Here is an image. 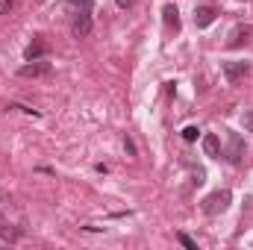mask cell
I'll return each mask as SVG.
<instances>
[{
	"instance_id": "cell-1",
	"label": "cell",
	"mask_w": 253,
	"mask_h": 250,
	"mask_svg": "<svg viewBox=\"0 0 253 250\" xmlns=\"http://www.w3.org/2000/svg\"><path fill=\"white\" fill-rule=\"evenodd\" d=\"M18 74H21V77H27V80H30V77H33V80H39V77H50V74H53V65L44 62V59H36V62L21 65V68H18Z\"/></svg>"
},
{
	"instance_id": "cell-2",
	"label": "cell",
	"mask_w": 253,
	"mask_h": 250,
	"mask_svg": "<svg viewBox=\"0 0 253 250\" xmlns=\"http://www.w3.org/2000/svg\"><path fill=\"white\" fill-rule=\"evenodd\" d=\"M227 203H230V191H215V194H209L203 200V212L206 215H218V212L227 209Z\"/></svg>"
},
{
	"instance_id": "cell-3",
	"label": "cell",
	"mask_w": 253,
	"mask_h": 250,
	"mask_svg": "<svg viewBox=\"0 0 253 250\" xmlns=\"http://www.w3.org/2000/svg\"><path fill=\"white\" fill-rule=\"evenodd\" d=\"M251 74V65L248 62H239V59H233V62H224V77H227V83H242L245 77Z\"/></svg>"
},
{
	"instance_id": "cell-4",
	"label": "cell",
	"mask_w": 253,
	"mask_h": 250,
	"mask_svg": "<svg viewBox=\"0 0 253 250\" xmlns=\"http://www.w3.org/2000/svg\"><path fill=\"white\" fill-rule=\"evenodd\" d=\"M71 33H74L77 39H85V36L91 33V9H80V12H77V18H74V24H71Z\"/></svg>"
},
{
	"instance_id": "cell-5",
	"label": "cell",
	"mask_w": 253,
	"mask_h": 250,
	"mask_svg": "<svg viewBox=\"0 0 253 250\" xmlns=\"http://www.w3.org/2000/svg\"><path fill=\"white\" fill-rule=\"evenodd\" d=\"M47 53H50V44L39 39V42H33V44L24 50V59H27V62H36V59H44Z\"/></svg>"
},
{
	"instance_id": "cell-6",
	"label": "cell",
	"mask_w": 253,
	"mask_h": 250,
	"mask_svg": "<svg viewBox=\"0 0 253 250\" xmlns=\"http://www.w3.org/2000/svg\"><path fill=\"white\" fill-rule=\"evenodd\" d=\"M242 156H245L242 135H239V132H230V150H227V159H230L233 165H239V162H242Z\"/></svg>"
},
{
	"instance_id": "cell-7",
	"label": "cell",
	"mask_w": 253,
	"mask_h": 250,
	"mask_svg": "<svg viewBox=\"0 0 253 250\" xmlns=\"http://www.w3.org/2000/svg\"><path fill=\"white\" fill-rule=\"evenodd\" d=\"M215 18H218V12H215L212 6H200V9H194V24H197L200 30H203V27H209Z\"/></svg>"
},
{
	"instance_id": "cell-8",
	"label": "cell",
	"mask_w": 253,
	"mask_h": 250,
	"mask_svg": "<svg viewBox=\"0 0 253 250\" xmlns=\"http://www.w3.org/2000/svg\"><path fill=\"white\" fill-rule=\"evenodd\" d=\"M203 153L212 156V159L221 156V138H218L215 132H206V135H203Z\"/></svg>"
},
{
	"instance_id": "cell-9",
	"label": "cell",
	"mask_w": 253,
	"mask_h": 250,
	"mask_svg": "<svg viewBox=\"0 0 253 250\" xmlns=\"http://www.w3.org/2000/svg\"><path fill=\"white\" fill-rule=\"evenodd\" d=\"M162 18H165V24H168V27L180 30V12H177V6H174V3H168V6L162 9Z\"/></svg>"
},
{
	"instance_id": "cell-10",
	"label": "cell",
	"mask_w": 253,
	"mask_h": 250,
	"mask_svg": "<svg viewBox=\"0 0 253 250\" xmlns=\"http://www.w3.org/2000/svg\"><path fill=\"white\" fill-rule=\"evenodd\" d=\"M248 36H251V27H236V30L230 33V42H227V44L236 47V44H242V39H248Z\"/></svg>"
},
{
	"instance_id": "cell-11",
	"label": "cell",
	"mask_w": 253,
	"mask_h": 250,
	"mask_svg": "<svg viewBox=\"0 0 253 250\" xmlns=\"http://www.w3.org/2000/svg\"><path fill=\"white\" fill-rule=\"evenodd\" d=\"M197 135H200V129H197L194 124L183 129V141H197Z\"/></svg>"
},
{
	"instance_id": "cell-12",
	"label": "cell",
	"mask_w": 253,
	"mask_h": 250,
	"mask_svg": "<svg viewBox=\"0 0 253 250\" xmlns=\"http://www.w3.org/2000/svg\"><path fill=\"white\" fill-rule=\"evenodd\" d=\"M177 239H180V245H183V248H189V250H197V245H194V239H191V236H186V233H180Z\"/></svg>"
},
{
	"instance_id": "cell-13",
	"label": "cell",
	"mask_w": 253,
	"mask_h": 250,
	"mask_svg": "<svg viewBox=\"0 0 253 250\" xmlns=\"http://www.w3.org/2000/svg\"><path fill=\"white\" fill-rule=\"evenodd\" d=\"M242 126H245L248 132H253V112H245V115H242Z\"/></svg>"
},
{
	"instance_id": "cell-14",
	"label": "cell",
	"mask_w": 253,
	"mask_h": 250,
	"mask_svg": "<svg viewBox=\"0 0 253 250\" xmlns=\"http://www.w3.org/2000/svg\"><path fill=\"white\" fill-rule=\"evenodd\" d=\"M9 109H21V112H27V115H36V118H39V109H30V106H21V103H12Z\"/></svg>"
},
{
	"instance_id": "cell-15",
	"label": "cell",
	"mask_w": 253,
	"mask_h": 250,
	"mask_svg": "<svg viewBox=\"0 0 253 250\" xmlns=\"http://www.w3.org/2000/svg\"><path fill=\"white\" fill-rule=\"evenodd\" d=\"M0 236H3V239H9V242H12V239H18V233H15V230H0Z\"/></svg>"
},
{
	"instance_id": "cell-16",
	"label": "cell",
	"mask_w": 253,
	"mask_h": 250,
	"mask_svg": "<svg viewBox=\"0 0 253 250\" xmlns=\"http://www.w3.org/2000/svg\"><path fill=\"white\" fill-rule=\"evenodd\" d=\"M12 9V0H0V15H6Z\"/></svg>"
},
{
	"instance_id": "cell-17",
	"label": "cell",
	"mask_w": 253,
	"mask_h": 250,
	"mask_svg": "<svg viewBox=\"0 0 253 250\" xmlns=\"http://www.w3.org/2000/svg\"><path fill=\"white\" fill-rule=\"evenodd\" d=\"M124 147H126V153H129V156H135V144H132L129 138H124Z\"/></svg>"
},
{
	"instance_id": "cell-18",
	"label": "cell",
	"mask_w": 253,
	"mask_h": 250,
	"mask_svg": "<svg viewBox=\"0 0 253 250\" xmlns=\"http://www.w3.org/2000/svg\"><path fill=\"white\" fill-rule=\"evenodd\" d=\"M203 177H206L203 171H194V186H200V183H203Z\"/></svg>"
},
{
	"instance_id": "cell-19",
	"label": "cell",
	"mask_w": 253,
	"mask_h": 250,
	"mask_svg": "<svg viewBox=\"0 0 253 250\" xmlns=\"http://www.w3.org/2000/svg\"><path fill=\"white\" fill-rule=\"evenodd\" d=\"M115 3H118L121 9H126V6H132V0H115Z\"/></svg>"
},
{
	"instance_id": "cell-20",
	"label": "cell",
	"mask_w": 253,
	"mask_h": 250,
	"mask_svg": "<svg viewBox=\"0 0 253 250\" xmlns=\"http://www.w3.org/2000/svg\"><path fill=\"white\" fill-rule=\"evenodd\" d=\"M71 3H74V6H77V3H83V9H88V0H71Z\"/></svg>"
}]
</instances>
